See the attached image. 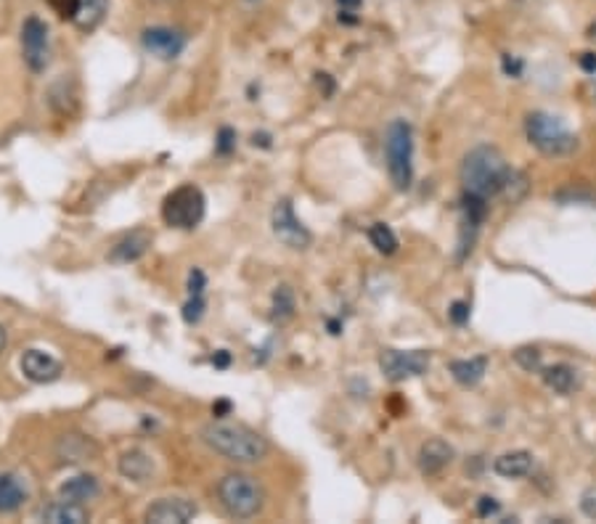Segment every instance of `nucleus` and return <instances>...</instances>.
<instances>
[{
    "label": "nucleus",
    "mask_w": 596,
    "mask_h": 524,
    "mask_svg": "<svg viewBox=\"0 0 596 524\" xmlns=\"http://www.w3.org/2000/svg\"><path fill=\"white\" fill-rule=\"evenodd\" d=\"M518 172L509 168L503 154L496 146H475L462 162V186L464 194L490 199L514 186Z\"/></svg>",
    "instance_id": "1"
},
{
    "label": "nucleus",
    "mask_w": 596,
    "mask_h": 524,
    "mask_svg": "<svg viewBox=\"0 0 596 524\" xmlns=\"http://www.w3.org/2000/svg\"><path fill=\"white\" fill-rule=\"evenodd\" d=\"M199 437L212 453L223 455L226 461H233V464H260L270 453L266 437L260 431L244 427V424L212 422L202 427Z\"/></svg>",
    "instance_id": "2"
},
{
    "label": "nucleus",
    "mask_w": 596,
    "mask_h": 524,
    "mask_svg": "<svg viewBox=\"0 0 596 524\" xmlns=\"http://www.w3.org/2000/svg\"><path fill=\"white\" fill-rule=\"evenodd\" d=\"M218 501L231 520H252L266 505V490L252 474L231 472L218 483Z\"/></svg>",
    "instance_id": "3"
},
{
    "label": "nucleus",
    "mask_w": 596,
    "mask_h": 524,
    "mask_svg": "<svg viewBox=\"0 0 596 524\" xmlns=\"http://www.w3.org/2000/svg\"><path fill=\"white\" fill-rule=\"evenodd\" d=\"M385 162L396 188L409 191L414 183V127L405 120H392L387 125Z\"/></svg>",
    "instance_id": "4"
},
{
    "label": "nucleus",
    "mask_w": 596,
    "mask_h": 524,
    "mask_svg": "<svg viewBox=\"0 0 596 524\" xmlns=\"http://www.w3.org/2000/svg\"><path fill=\"white\" fill-rule=\"evenodd\" d=\"M525 133L531 146H536L546 157H568V154L577 149V135L570 133L562 120L546 112L527 114Z\"/></svg>",
    "instance_id": "5"
},
{
    "label": "nucleus",
    "mask_w": 596,
    "mask_h": 524,
    "mask_svg": "<svg viewBox=\"0 0 596 524\" xmlns=\"http://www.w3.org/2000/svg\"><path fill=\"white\" fill-rule=\"evenodd\" d=\"M205 212L207 199L202 188L194 186V183H183V186H178L165 196L162 220L170 228H178V231H192V228L205 220Z\"/></svg>",
    "instance_id": "6"
},
{
    "label": "nucleus",
    "mask_w": 596,
    "mask_h": 524,
    "mask_svg": "<svg viewBox=\"0 0 596 524\" xmlns=\"http://www.w3.org/2000/svg\"><path fill=\"white\" fill-rule=\"evenodd\" d=\"M22 57L35 75L46 72L51 64V33L40 16H27L22 24Z\"/></svg>",
    "instance_id": "7"
},
{
    "label": "nucleus",
    "mask_w": 596,
    "mask_h": 524,
    "mask_svg": "<svg viewBox=\"0 0 596 524\" xmlns=\"http://www.w3.org/2000/svg\"><path fill=\"white\" fill-rule=\"evenodd\" d=\"M270 226H273L276 239L281 244H287L289 249H308L313 236L311 231L300 223V218L294 215V207L289 199H281L279 205L273 207V215H270Z\"/></svg>",
    "instance_id": "8"
},
{
    "label": "nucleus",
    "mask_w": 596,
    "mask_h": 524,
    "mask_svg": "<svg viewBox=\"0 0 596 524\" xmlns=\"http://www.w3.org/2000/svg\"><path fill=\"white\" fill-rule=\"evenodd\" d=\"M379 368L390 381L422 376L429 368V353H424V350H385L379 355Z\"/></svg>",
    "instance_id": "9"
},
{
    "label": "nucleus",
    "mask_w": 596,
    "mask_h": 524,
    "mask_svg": "<svg viewBox=\"0 0 596 524\" xmlns=\"http://www.w3.org/2000/svg\"><path fill=\"white\" fill-rule=\"evenodd\" d=\"M141 42H144L146 53L157 57L159 61H173L186 51V35L178 33L173 27H149L141 33Z\"/></svg>",
    "instance_id": "10"
},
{
    "label": "nucleus",
    "mask_w": 596,
    "mask_h": 524,
    "mask_svg": "<svg viewBox=\"0 0 596 524\" xmlns=\"http://www.w3.org/2000/svg\"><path fill=\"white\" fill-rule=\"evenodd\" d=\"M22 374L27 376L29 381H35V385H51V381H57L61 374H64V363L59 361L57 355L46 353V350H24L22 361Z\"/></svg>",
    "instance_id": "11"
},
{
    "label": "nucleus",
    "mask_w": 596,
    "mask_h": 524,
    "mask_svg": "<svg viewBox=\"0 0 596 524\" xmlns=\"http://www.w3.org/2000/svg\"><path fill=\"white\" fill-rule=\"evenodd\" d=\"M199 514V505L188 498H159L146 509L144 520L155 524H186Z\"/></svg>",
    "instance_id": "12"
},
{
    "label": "nucleus",
    "mask_w": 596,
    "mask_h": 524,
    "mask_svg": "<svg viewBox=\"0 0 596 524\" xmlns=\"http://www.w3.org/2000/svg\"><path fill=\"white\" fill-rule=\"evenodd\" d=\"M149 246H151V233L146 231V228H135V231L125 233V236H120L112 244V249H109V263L127 265V263L141 260V257L149 252Z\"/></svg>",
    "instance_id": "13"
},
{
    "label": "nucleus",
    "mask_w": 596,
    "mask_h": 524,
    "mask_svg": "<svg viewBox=\"0 0 596 524\" xmlns=\"http://www.w3.org/2000/svg\"><path fill=\"white\" fill-rule=\"evenodd\" d=\"M29 501V487L22 474L3 472L0 474V514H16Z\"/></svg>",
    "instance_id": "14"
},
{
    "label": "nucleus",
    "mask_w": 596,
    "mask_h": 524,
    "mask_svg": "<svg viewBox=\"0 0 596 524\" xmlns=\"http://www.w3.org/2000/svg\"><path fill=\"white\" fill-rule=\"evenodd\" d=\"M40 522H51V524H85L90 522V511L85 509L83 503H72L59 498V501L42 505L38 511Z\"/></svg>",
    "instance_id": "15"
},
{
    "label": "nucleus",
    "mask_w": 596,
    "mask_h": 524,
    "mask_svg": "<svg viewBox=\"0 0 596 524\" xmlns=\"http://www.w3.org/2000/svg\"><path fill=\"white\" fill-rule=\"evenodd\" d=\"M453 461V448L440 437H433L419 448V468L427 477H435Z\"/></svg>",
    "instance_id": "16"
},
{
    "label": "nucleus",
    "mask_w": 596,
    "mask_h": 524,
    "mask_svg": "<svg viewBox=\"0 0 596 524\" xmlns=\"http://www.w3.org/2000/svg\"><path fill=\"white\" fill-rule=\"evenodd\" d=\"M120 474L125 479H131V483H149L151 477H155V461H151L149 453H144V450L133 448L125 450V453L120 455Z\"/></svg>",
    "instance_id": "17"
},
{
    "label": "nucleus",
    "mask_w": 596,
    "mask_h": 524,
    "mask_svg": "<svg viewBox=\"0 0 596 524\" xmlns=\"http://www.w3.org/2000/svg\"><path fill=\"white\" fill-rule=\"evenodd\" d=\"M98 492H101V485H98L94 474H75V477L64 479V483L59 485V498L72 503L94 501V498H98Z\"/></svg>",
    "instance_id": "18"
},
{
    "label": "nucleus",
    "mask_w": 596,
    "mask_h": 524,
    "mask_svg": "<svg viewBox=\"0 0 596 524\" xmlns=\"http://www.w3.org/2000/svg\"><path fill=\"white\" fill-rule=\"evenodd\" d=\"M531 468H533V455L527 453V450H512V453H503L494 461V472L507 479L525 477V474H531Z\"/></svg>",
    "instance_id": "19"
},
{
    "label": "nucleus",
    "mask_w": 596,
    "mask_h": 524,
    "mask_svg": "<svg viewBox=\"0 0 596 524\" xmlns=\"http://www.w3.org/2000/svg\"><path fill=\"white\" fill-rule=\"evenodd\" d=\"M448 371L462 387H475L481 385L485 371H488V357H470V361H451L448 363Z\"/></svg>",
    "instance_id": "20"
},
{
    "label": "nucleus",
    "mask_w": 596,
    "mask_h": 524,
    "mask_svg": "<svg viewBox=\"0 0 596 524\" xmlns=\"http://www.w3.org/2000/svg\"><path fill=\"white\" fill-rule=\"evenodd\" d=\"M59 455L64 461H94L98 455V448L88 437L83 435H66L59 442Z\"/></svg>",
    "instance_id": "21"
},
{
    "label": "nucleus",
    "mask_w": 596,
    "mask_h": 524,
    "mask_svg": "<svg viewBox=\"0 0 596 524\" xmlns=\"http://www.w3.org/2000/svg\"><path fill=\"white\" fill-rule=\"evenodd\" d=\"M109 11V0H80V11L75 16V24L83 33H90L104 22Z\"/></svg>",
    "instance_id": "22"
},
{
    "label": "nucleus",
    "mask_w": 596,
    "mask_h": 524,
    "mask_svg": "<svg viewBox=\"0 0 596 524\" xmlns=\"http://www.w3.org/2000/svg\"><path fill=\"white\" fill-rule=\"evenodd\" d=\"M546 387H551L557 394H570L575 387V368L568 363H557V366L546 368L544 371Z\"/></svg>",
    "instance_id": "23"
},
{
    "label": "nucleus",
    "mask_w": 596,
    "mask_h": 524,
    "mask_svg": "<svg viewBox=\"0 0 596 524\" xmlns=\"http://www.w3.org/2000/svg\"><path fill=\"white\" fill-rule=\"evenodd\" d=\"M368 239H372V244L377 246V252H382V255H396L398 252V236L387 223H374L368 228Z\"/></svg>",
    "instance_id": "24"
},
{
    "label": "nucleus",
    "mask_w": 596,
    "mask_h": 524,
    "mask_svg": "<svg viewBox=\"0 0 596 524\" xmlns=\"http://www.w3.org/2000/svg\"><path fill=\"white\" fill-rule=\"evenodd\" d=\"M294 307H297V300H294L292 287H279L273 292V320L284 324L294 316Z\"/></svg>",
    "instance_id": "25"
},
{
    "label": "nucleus",
    "mask_w": 596,
    "mask_h": 524,
    "mask_svg": "<svg viewBox=\"0 0 596 524\" xmlns=\"http://www.w3.org/2000/svg\"><path fill=\"white\" fill-rule=\"evenodd\" d=\"M540 350L538 348H520L518 353H514V361L520 363L525 371H540Z\"/></svg>",
    "instance_id": "26"
},
{
    "label": "nucleus",
    "mask_w": 596,
    "mask_h": 524,
    "mask_svg": "<svg viewBox=\"0 0 596 524\" xmlns=\"http://www.w3.org/2000/svg\"><path fill=\"white\" fill-rule=\"evenodd\" d=\"M205 297H188L186 305H183V320H186V324H199L202 316H205Z\"/></svg>",
    "instance_id": "27"
},
{
    "label": "nucleus",
    "mask_w": 596,
    "mask_h": 524,
    "mask_svg": "<svg viewBox=\"0 0 596 524\" xmlns=\"http://www.w3.org/2000/svg\"><path fill=\"white\" fill-rule=\"evenodd\" d=\"M48 5L57 11L61 20H70V22H75L80 11V0H48Z\"/></svg>",
    "instance_id": "28"
},
{
    "label": "nucleus",
    "mask_w": 596,
    "mask_h": 524,
    "mask_svg": "<svg viewBox=\"0 0 596 524\" xmlns=\"http://www.w3.org/2000/svg\"><path fill=\"white\" fill-rule=\"evenodd\" d=\"M337 5H340V22L355 24L358 22V11L361 5H364V0H337Z\"/></svg>",
    "instance_id": "29"
},
{
    "label": "nucleus",
    "mask_w": 596,
    "mask_h": 524,
    "mask_svg": "<svg viewBox=\"0 0 596 524\" xmlns=\"http://www.w3.org/2000/svg\"><path fill=\"white\" fill-rule=\"evenodd\" d=\"M215 149H218L220 157H229V154L236 149V133H233L231 127H220L218 144H215Z\"/></svg>",
    "instance_id": "30"
},
{
    "label": "nucleus",
    "mask_w": 596,
    "mask_h": 524,
    "mask_svg": "<svg viewBox=\"0 0 596 524\" xmlns=\"http://www.w3.org/2000/svg\"><path fill=\"white\" fill-rule=\"evenodd\" d=\"M207 292V276L199 268L188 273V297H205Z\"/></svg>",
    "instance_id": "31"
},
{
    "label": "nucleus",
    "mask_w": 596,
    "mask_h": 524,
    "mask_svg": "<svg viewBox=\"0 0 596 524\" xmlns=\"http://www.w3.org/2000/svg\"><path fill=\"white\" fill-rule=\"evenodd\" d=\"M581 511L588 516V520H596V485L588 487L581 496Z\"/></svg>",
    "instance_id": "32"
},
{
    "label": "nucleus",
    "mask_w": 596,
    "mask_h": 524,
    "mask_svg": "<svg viewBox=\"0 0 596 524\" xmlns=\"http://www.w3.org/2000/svg\"><path fill=\"white\" fill-rule=\"evenodd\" d=\"M448 318L457 326H466V320H470V305L466 302H453L451 310H448Z\"/></svg>",
    "instance_id": "33"
},
{
    "label": "nucleus",
    "mask_w": 596,
    "mask_h": 524,
    "mask_svg": "<svg viewBox=\"0 0 596 524\" xmlns=\"http://www.w3.org/2000/svg\"><path fill=\"white\" fill-rule=\"evenodd\" d=\"M499 511H501V503L496 501V498L485 496V498H481V503H477V516H483V520L485 516H496Z\"/></svg>",
    "instance_id": "34"
},
{
    "label": "nucleus",
    "mask_w": 596,
    "mask_h": 524,
    "mask_svg": "<svg viewBox=\"0 0 596 524\" xmlns=\"http://www.w3.org/2000/svg\"><path fill=\"white\" fill-rule=\"evenodd\" d=\"M577 66H581L586 75H596V53L594 51L577 53Z\"/></svg>",
    "instance_id": "35"
},
{
    "label": "nucleus",
    "mask_w": 596,
    "mask_h": 524,
    "mask_svg": "<svg viewBox=\"0 0 596 524\" xmlns=\"http://www.w3.org/2000/svg\"><path fill=\"white\" fill-rule=\"evenodd\" d=\"M503 72H507V75H512V77H520L522 61L512 59V57H503Z\"/></svg>",
    "instance_id": "36"
},
{
    "label": "nucleus",
    "mask_w": 596,
    "mask_h": 524,
    "mask_svg": "<svg viewBox=\"0 0 596 524\" xmlns=\"http://www.w3.org/2000/svg\"><path fill=\"white\" fill-rule=\"evenodd\" d=\"M212 363H215V366H218V368H226V366H229V363H231V355L226 353V350H220V353L212 357Z\"/></svg>",
    "instance_id": "37"
},
{
    "label": "nucleus",
    "mask_w": 596,
    "mask_h": 524,
    "mask_svg": "<svg viewBox=\"0 0 596 524\" xmlns=\"http://www.w3.org/2000/svg\"><path fill=\"white\" fill-rule=\"evenodd\" d=\"M586 38H588V42H596V20L586 27Z\"/></svg>",
    "instance_id": "38"
},
{
    "label": "nucleus",
    "mask_w": 596,
    "mask_h": 524,
    "mask_svg": "<svg viewBox=\"0 0 596 524\" xmlns=\"http://www.w3.org/2000/svg\"><path fill=\"white\" fill-rule=\"evenodd\" d=\"M5 344H9V334H5V329H3V326H0V353H3V350H5Z\"/></svg>",
    "instance_id": "39"
},
{
    "label": "nucleus",
    "mask_w": 596,
    "mask_h": 524,
    "mask_svg": "<svg viewBox=\"0 0 596 524\" xmlns=\"http://www.w3.org/2000/svg\"><path fill=\"white\" fill-rule=\"evenodd\" d=\"M157 3H173V0H157Z\"/></svg>",
    "instance_id": "40"
}]
</instances>
